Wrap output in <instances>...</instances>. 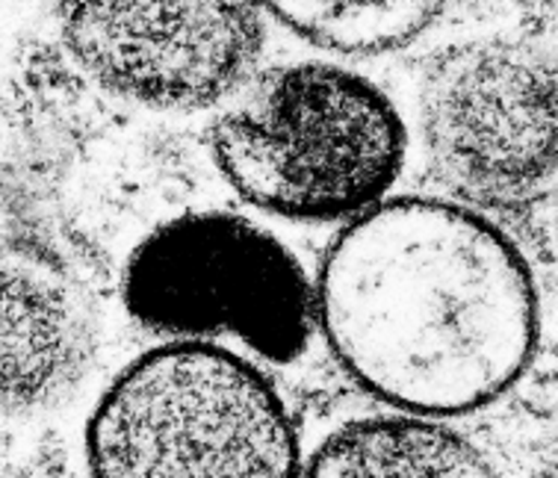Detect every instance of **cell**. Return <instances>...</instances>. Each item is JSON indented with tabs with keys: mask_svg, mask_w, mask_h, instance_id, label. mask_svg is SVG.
<instances>
[{
	"mask_svg": "<svg viewBox=\"0 0 558 478\" xmlns=\"http://www.w3.org/2000/svg\"><path fill=\"white\" fill-rule=\"evenodd\" d=\"M437 174L497 210H526L556 181V69L523 41H470L432 62L420 98Z\"/></svg>",
	"mask_w": 558,
	"mask_h": 478,
	"instance_id": "obj_5",
	"label": "cell"
},
{
	"mask_svg": "<svg viewBox=\"0 0 558 478\" xmlns=\"http://www.w3.org/2000/svg\"><path fill=\"white\" fill-rule=\"evenodd\" d=\"M257 0H57L62 39L104 89L195 110L243 81L260 48Z\"/></svg>",
	"mask_w": 558,
	"mask_h": 478,
	"instance_id": "obj_6",
	"label": "cell"
},
{
	"mask_svg": "<svg viewBox=\"0 0 558 478\" xmlns=\"http://www.w3.org/2000/svg\"><path fill=\"white\" fill-rule=\"evenodd\" d=\"M319 326L373 396L416 417H456L526 372L538 293L523 255L485 216L397 198L357 216L328 248Z\"/></svg>",
	"mask_w": 558,
	"mask_h": 478,
	"instance_id": "obj_1",
	"label": "cell"
},
{
	"mask_svg": "<svg viewBox=\"0 0 558 478\" xmlns=\"http://www.w3.org/2000/svg\"><path fill=\"white\" fill-rule=\"evenodd\" d=\"M228 184L266 213L331 222L361 213L405 163V124L361 74L299 62L266 72L216 119Z\"/></svg>",
	"mask_w": 558,
	"mask_h": 478,
	"instance_id": "obj_2",
	"label": "cell"
},
{
	"mask_svg": "<svg viewBox=\"0 0 558 478\" xmlns=\"http://www.w3.org/2000/svg\"><path fill=\"white\" fill-rule=\"evenodd\" d=\"M325 51L385 53L414 41L447 0H257Z\"/></svg>",
	"mask_w": 558,
	"mask_h": 478,
	"instance_id": "obj_9",
	"label": "cell"
},
{
	"mask_svg": "<svg viewBox=\"0 0 558 478\" xmlns=\"http://www.w3.org/2000/svg\"><path fill=\"white\" fill-rule=\"evenodd\" d=\"M95 314L48 245L0 236V417L60 405L89 372Z\"/></svg>",
	"mask_w": 558,
	"mask_h": 478,
	"instance_id": "obj_7",
	"label": "cell"
},
{
	"mask_svg": "<svg viewBox=\"0 0 558 478\" xmlns=\"http://www.w3.org/2000/svg\"><path fill=\"white\" fill-rule=\"evenodd\" d=\"M124 305L157 334L236 336L269 360H293L314 307L302 263L278 236L222 210L178 216L133 248Z\"/></svg>",
	"mask_w": 558,
	"mask_h": 478,
	"instance_id": "obj_4",
	"label": "cell"
},
{
	"mask_svg": "<svg viewBox=\"0 0 558 478\" xmlns=\"http://www.w3.org/2000/svg\"><path fill=\"white\" fill-rule=\"evenodd\" d=\"M302 478H499L470 440L432 419H364L325 440Z\"/></svg>",
	"mask_w": 558,
	"mask_h": 478,
	"instance_id": "obj_8",
	"label": "cell"
},
{
	"mask_svg": "<svg viewBox=\"0 0 558 478\" xmlns=\"http://www.w3.org/2000/svg\"><path fill=\"white\" fill-rule=\"evenodd\" d=\"M0 3H3V0H0Z\"/></svg>",
	"mask_w": 558,
	"mask_h": 478,
	"instance_id": "obj_10",
	"label": "cell"
},
{
	"mask_svg": "<svg viewBox=\"0 0 558 478\" xmlns=\"http://www.w3.org/2000/svg\"><path fill=\"white\" fill-rule=\"evenodd\" d=\"M86 455L92 478H302L275 387L202 340L133 360L92 414Z\"/></svg>",
	"mask_w": 558,
	"mask_h": 478,
	"instance_id": "obj_3",
	"label": "cell"
}]
</instances>
